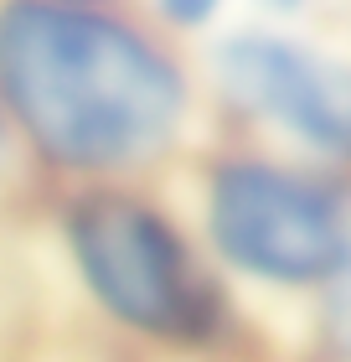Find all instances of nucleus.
Masks as SVG:
<instances>
[{
  "mask_svg": "<svg viewBox=\"0 0 351 362\" xmlns=\"http://www.w3.org/2000/svg\"><path fill=\"white\" fill-rule=\"evenodd\" d=\"M186 68L114 6L0 0V114L68 171H124L181 135Z\"/></svg>",
  "mask_w": 351,
  "mask_h": 362,
  "instance_id": "nucleus-1",
  "label": "nucleus"
},
{
  "mask_svg": "<svg viewBox=\"0 0 351 362\" xmlns=\"http://www.w3.org/2000/svg\"><path fill=\"white\" fill-rule=\"evenodd\" d=\"M68 249L93 300L124 326L171 341H202L222 326V300L186 243L150 202L93 192L68 212Z\"/></svg>",
  "mask_w": 351,
  "mask_h": 362,
  "instance_id": "nucleus-2",
  "label": "nucleus"
},
{
  "mask_svg": "<svg viewBox=\"0 0 351 362\" xmlns=\"http://www.w3.org/2000/svg\"><path fill=\"white\" fill-rule=\"evenodd\" d=\"M207 223L222 259L274 285H326L351 259L341 197L326 181L274 160H222L212 171Z\"/></svg>",
  "mask_w": 351,
  "mask_h": 362,
  "instance_id": "nucleus-3",
  "label": "nucleus"
},
{
  "mask_svg": "<svg viewBox=\"0 0 351 362\" xmlns=\"http://www.w3.org/2000/svg\"><path fill=\"white\" fill-rule=\"evenodd\" d=\"M212 68L238 109L279 124L321 156L351 160V62L279 31H238L212 52Z\"/></svg>",
  "mask_w": 351,
  "mask_h": 362,
  "instance_id": "nucleus-4",
  "label": "nucleus"
},
{
  "mask_svg": "<svg viewBox=\"0 0 351 362\" xmlns=\"http://www.w3.org/2000/svg\"><path fill=\"white\" fill-rule=\"evenodd\" d=\"M326 332L336 341V352L351 357V259L326 279Z\"/></svg>",
  "mask_w": 351,
  "mask_h": 362,
  "instance_id": "nucleus-5",
  "label": "nucleus"
},
{
  "mask_svg": "<svg viewBox=\"0 0 351 362\" xmlns=\"http://www.w3.org/2000/svg\"><path fill=\"white\" fill-rule=\"evenodd\" d=\"M155 11H160V21H171L176 31H196L222 11V0H155Z\"/></svg>",
  "mask_w": 351,
  "mask_h": 362,
  "instance_id": "nucleus-6",
  "label": "nucleus"
},
{
  "mask_svg": "<svg viewBox=\"0 0 351 362\" xmlns=\"http://www.w3.org/2000/svg\"><path fill=\"white\" fill-rule=\"evenodd\" d=\"M263 6H274V11H299L305 0H263Z\"/></svg>",
  "mask_w": 351,
  "mask_h": 362,
  "instance_id": "nucleus-7",
  "label": "nucleus"
},
{
  "mask_svg": "<svg viewBox=\"0 0 351 362\" xmlns=\"http://www.w3.org/2000/svg\"><path fill=\"white\" fill-rule=\"evenodd\" d=\"M68 6H114V0H68Z\"/></svg>",
  "mask_w": 351,
  "mask_h": 362,
  "instance_id": "nucleus-8",
  "label": "nucleus"
},
{
  "mask_svg": "<svg viewBox=\"0 0 351 362\" xmlns=\"http://www.w3.org/2000/svg\"><path fill=\"white\" fill-rule=\"evenodd\" d=\"M0 151H6V114H0Z\"/></svg>",
  "mask_w": 351,
  "mask_h": 362,
  "instance_id": "nucleus-9",
  "label": "nucleus"
}]
</instances>
